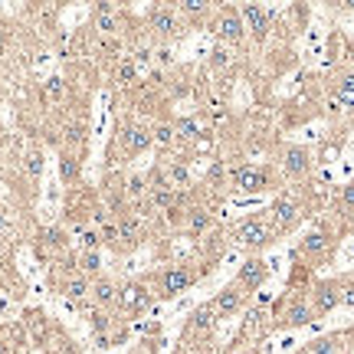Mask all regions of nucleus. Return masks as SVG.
Instances as JSON below:
<instances>
[{
	"mask_svg": "<svg viewBox=\"0 0 354 354\" xmlns=\"http://www.w3.org/2000/svg\"><path fill=\"white\" fill-rule=\"evenodd\" d=\"M151 148H154L151 121H145V118H138V115L118 118L112 141H108V151H105L108 171H125V164H132L134 158H141Z\"/></svg>",
	"mask_w": 354,
	"mask_h": 354,
	"instance_id": "1",
	"label": "nucleus"
},
{
	"mask_svg": "<svg viewBox=\"0 0 354 354\" xmlns=\"http://www.w3.org/2000/svg\"><path fill=\"white\" fill-rule=\"evenodd\" d=\"M204 276H206V269L200 263H193V259H171L161 269H154L148 279H151V289L158 295V302H171L177 295L191 292Z\"/></svg>",
	"mask_w": 354,
	"mask_h": 354,
	"instance_id": "2",
	"label": "nucleus"
},
{
	"mask_svg": "<svg viewBox=\"0 0 354 354\" xmlns=\"http://www.w3.org/2000/svg\"><path fill=\"white\" fill-rule=\"evenodd\" d=\"M217 311L210 302L197 305V309L184 318V328H180V341H177L174 354H213V335H217Z\"/></svg>",
	"mask_w": 354,
	"mask_h": 354,
	"instance_id": "3",
	"label": "nucleus"
},
{
	"mask_svg": "<svg viewBox=\"0 0 354 354\" xmlns=\"http://www.w3.org/2000/svg\"><path fill=\"white\" fill-rule=\"evenodd\" d=\"M272 239H276V230H272V220H269V210L246 213L243 220H236L226 230V243H233V246H239V250H246V252L266 250Z\"/></svg>",
	"mask_w": 354,
	"mask_h": 354,
	"instance_id": "4",
	"label": "nucleus"
},
{
	"mask_svg": "<svg viewBox=\"0 0 354 354\" xmlns=\"http://www.w3.org/2000/svg\"><path fill=\"white\" fill-rule=\"evenodd\" d=\"M184 33H187V23H184V16L177 14V7H171V3H154V7L145 10V36L154 46H171V43H177Z\"/></svg>",
	"mask_w": 354,
	"mask_h": 354,
	"instance_id": "5",
	"label": "nucleus"
},
{
	"mask_svg": "<svg viewBox=\"0 0 354 354\" xmlns=\"http://www.w3.org/2000/svg\"><path fill=\"white\" fill-rule=\"evenodd\" d=\"M158 302V295L151 289V279L148 276H134V279H125L118 285V309L115 315L121 322H132L138 315H145L151 305Z\"/></svg>",
	"mask_w": 354,
	"mask_h": 354,
	"instance_id": "6",
	"label": "nucleus"
},
{
	"mask_svg": "<svg viewBox=\"0 0 354 354\" xmlns=\"http://www.w3.org/2000/svg\"><path fill=\"white\" fill-rule=\"evenodd\" d=\"M305 217H309V200H305L302 191H282L279 197L269 204V220H272L276 236L292 233Z\"/></svg>",
	"mask_w": 354,
	"mask_h": 354,
	"instance_id": "7",
	"label": "nucleus"
},
{
	"mask_svg": "<svg viewBox=\"0 0 354 354\" xmlns=\"http://www.w3.org/2000/svg\"><path fill=\"white\" fill-rule=\"evenodd\" d=\"M226 187L236 193H266L276 187V171L269 164H236L226 171Z\"/></svg>",
	"mask_w": 354,
	"mask_h": 354,
	"instance_id": "8",
	"label": "nucleus"
},
{
	"mask_svg": "<svg viewBox=\"0 0 354 354\" xmlns=\"http://www.w3.org/2000/svg\"><path fill=\"white\" fill-rule=\"evenodd\" d=\"M335 233L324 226V223H318L315 230H309V233L298 239V246H295L292 252V259L295 263H302V266H309V269H315L318 263H324L331 252H335Z\"/></svg>",
	"mask_w": 354,
	"mask_h": 354,
	"instance_id": "9",
	"label": "nucleus"
},
{
	"mask_svg": "<svg viewBox=\"0 0 354 354\" xmlns=\"http://www.w3.org/2000/svg\"><path fill=\"white\" fill-rule=\"evenodd\" d=\"M206 27L217 36V43H223V46H239L246 40V23H243L239 7H217Z\"/></svg>",
	"mask_w": 354,
	"mask_h": 354,
	"instance_id": "10",
	"label": "nucleus"
},
{
	"mask_svg": "<svg viewBox=\"0 0 354 354\" xmlns=\"http://www.w3.org/2000/svg\"><path fill=\"white\" fill-rule=\"evenodd\" d=\"M36 250L46 263H62L66 256H73V233L62 226V223H53V226H43L36 233Z\"/></svg>",
	"mask_w": 354,
	"mask_h": 354,
	"instance_id": "11",
	"label": "nucleus"
},
{
	"mask_svg": "<svg viewBox=\"0 0 354 354\" xmlns=\"http://www.w3.org/2000/svg\"><path fill=\"white\" fill-rule=\"evenodd\" d=\"M213 226H217L213 206L204 204V200H191L187 213H184V226H180V236H187L191 243H200L204 236L213 233Z\"/></svg>",
	"mask_w": 354,
	"mask_h": 354,
	"instance_id": "12",
	"label": "nucleus"
},
{
	"mask_svg": "<svg viewBox=\"0 0 354 354\" xmlns=\"http://www.w3.org/2000/svg\"><path fill=\"white\" fill-rule=\"evenodd\" d=\"M309 302L315 318H324L335 309H341V276H331V279H315L309 289Z\"/></svg>",
	"mask_w": 354,
	"mask_h": 354,
	"instance_id": "13",
	"label": "nucleus"
},
{
	"mask_svg": "<svg viewBox=\"0 0 354 354\" xmlns=\"http://www.w3.org/2000/svg\"><path fill=\"white\" fill-rule=\"evenodd\" d=\"M298 354H354V324L338 328V331H328L322 338L302 344Z\"/></svg>",
	"mask_w": 354,
	"mask_h": 354,
	"instance_id": "14",
	"label": "nucleus"
},
{
	"mask_svg": "<svg viewBox=\"0 0 354 354\" xmlns=\"http://www.w3.org/2000/svg\"><path fill=\"white\" fill-rule=\"evenodd\" d=\"M311 167H315V154H311L305 145H285L279 151V171L289 177V180L309 177Z\"/></svg>",
	"mask_w": 354,
	"mask_h": 354,
	"instance_id": "15",
	"label": "nucleus"
},
{
	"mask_svg": "<svg viewBox=\"0 0 354 354\" xmlns=\"http://www.w3.org/2000/svg\"><path fill=\"white\" fill-rule=\"evenodd\" d=\"M252 295L250 292H243L236 282H230V285H223L220 292L210 298V305H213V311H217V318H236V315H243V311L250 309L252 302H250Z\"/></svg>",
	"mask_w": 354,
	"mask_h": 354,
	"instance_id": "16",
	"label": "nucleus"
},
{
	"mask_svg": "<svg viewBox=\"0 0 354 354\" xmlns=\"http://www.w3.org/2000/svg\"><path fill=\"white\" fill-rule=\"evenodd\" d=\"M23 328H27L30 341H33L36 348H49V344H53V338L62 331V328H59V324L53 322L43 309H27V311H23Z\"/></svg>",
	"mask_w": 354,
	"mask_h": 354,
	"instance_id": "17",
	"label": "nucleus"
},
{
	"mask_svg": "<svg viewBox=\"0 0 354 354\" xmlns=\"http://www.w3.org/2000/svg\"><path fill=\"white\" fill-rule=\"evenodd\" d=\"M269 276H272V269H269V263H266L263 256H246V259H243V266L236 269V279L233 282L243 289V292L252 295V292H259V289H263Z\"/></svg>",
	"mask_w": 354,
	"mask_h": 354,
	"instance_id": "18",
	"label": "nucleus"
},
{
	"mask_svg": "<svg viewBox=\"0 0 354 354\" xmlns=\"http://www.w3.org/2000/svg\"><path fill=\"white\" fill-rule=\"evenodd\" d=\"M92 36H121V10L115 3H95L92 7Z\"/></svg>",
	"mask_w": 354,
	"mask_h": 354,
	"instance_id": "19",
	"label": "nucleus"
},
{
	"mask_svg": "<svg viewBox=\"0 0 354 354\" xmlns=\"http://www.w3.org/2000/svg\"><path fill=\"white\" fill-rule=\"evenodd\" d=\"M118 285L121 282L112 279L108 272H102L99 279H92V295H88V305L99 311H115L118 309Z\"/></svg>",
	"mask_w": 354,
	"mask_h": 354,
	"instance_id": "20",
	"label": "nucleus"
},
{
	"mask_svg": "<svg viewBox=\"0 0 354 354\" xmlns=\"http://www.w3.org/2000/svg\"><path fill=\"white\" fill-rule=\"evenodd\" d=\"M239 14H243V23H246V36L263 43L269 36V30H272V10H266L263 3H246V7H239Z\"/></svg>",
	"mask_w": 354,
	"mask_h": 354,
	"instance_id": "21",
	"label": "nucleus"
},
{
	"mask_svg": "<svg viewBox=\"0 0 354 354\" xmlns=\"http://www.w3.org/2000/svg\"><path fill=\"white\" fill-rule=\"evenodd\" d=\"M82 158H86V154H79V151L59 148V177H62V184H66L69 191L82 184Z\"/></svg>",
	"mask_w": 354,
	"mask_h": 354,
	"instance_id": "22",
	"label": "nucleus"
},
{
	"mask_svg": "<svg viewBox=\"0 0 354 354\" xmlns=\"http://www.w3.org/2000/svg\"><path fill=\"white\" fill-rule=\"evenodd\" d=\"M331 102L338 105V112H341V108L354 112V69H351V66L335 73V86H331Z\"/></svg>",
	"mask_w": 354,
	"mask_h": 354,
	"instance_id": "23",
	"label": "nucleus"
},
{
	"mask_svg": "<svg viewBox=\"0 0 354 354\" xmlns=\"http://www.w3.org/2000/svg\"><path fill=\"white\" fill-rule=\"evenodd\" d=\"M112 82H115L118 88H125V92L141 86V69H138V62H134L128 53H125V56L112 66Z\"/></svg>",
	"mask_w": 354,
	"mask_h": 354,
	"instance_id": "24",
	"label": "nucleus"
},
{
	"mask_svg": "<svg viewBox=\"0 0 354 354\" xmlns=\"http://www.w3.org/2000/svg\"><path fill=\"white\" fill-rule=\"evenodd\" d=\"M151 138H154V148H158V151H171V148H177L174 118H161V115L151 118Z\"/></svg>",
	"mask_w": 354,
	"mask_h": 354,
	"instance_id": "25",
	"label": "nucleus"
},
{
	"mask_svg": "<svg viewBox=\"0 0 354 354\" xmlns=\"http://www.w3.org/2000/svg\"><path fill=\"white\" fill-rule=\"evenodd\" d=\"M177 14L184 16L187 27H200V23H210L213 7H210L206 0H180V3H177Z\"/></svg>",
	"mask_w": 354,
	"mask_h": 354,
	"instance_id": "26",
	"label": "nucleus"
},
{
	"mask_svg": "<svg viewBox=\"0 0 354 354\" xmlns=\"http://www.w3.org/2000/svg\"><path fill=\"white\" fill-rule=\"evenodd\" d=\"M148 191H151V184H148V171H128V174H125V197H128V204L132 206L145 204Z\"/></svg>",
	"mask_w": 354,
	"mask_h": 354,
	"instance_id": "27",
	"label": "nucleus"
},
{
	"mask_svg": "<svg viewBox=\"0 0 354 354\" xmlns=\"http://www.w3.org/2000/svg\"><path fill=\"white\" fill-rule=\"evenodd\" d=\"M40 95H43L46 105H62L69 99V82L62 75H49V79H43V86H40Z\"/></svg>",
	"mask_w": 354,
	"mask_h": 354,
	"instance_id": "28",
	"label": "nucleus"
},
{
	"mask_svg": "<svg viewBox=\"0 0 354 354\" xmlns=\"http://www.w3.org/2000/svg\"><path fill=\"white\" fill-rule=\"evenodd\" d=\"M43 161H46L43 148H30L27 154L20 158V171L27 174V180L33 184V187H36V184H40V177H43Z\"/></svg>",
	"mask_w": 354,
	"mask_h": 354,
	"instance_id": "29",
	"label": "nucleus"
},
{
	"mask_svg": "<svg viewBox=\"0 0 354 354\" xmlns=\"http://www.w3.org/2000/svg\"><path fill=\"white\" fill-rule=\"evenodd\" d=\"M75 269L88 279H99L102 276V250H79L75 252Z\"/></svg>",
	"mask_w": 354,
	"mask_h": 354,
	"instance_id": "30",
	"label": "nucleus"
},
{
	"mask_svg": "<svg viewBox=\"0 0 354 354\" xmlns=\"http://www.w3.org/2000/svg\"><path fill=\"white\" fill-rule=\"evenodd\" d=\"M233 46H223V43H217L213 46V53H210V66H213V69H223V73H226V69H233Z\"/></svg>",
	"mask_w": 354,
	"mask_h": 354,
	"instance_id": "31",
	"label": "nucleus"
},
{
	"mask_svg": "<svg viewBox=\"0 0 354 354\" xmlns=\"http://www.w3.org/2000/svg\"><path fill=\"white\" fill-rule=\"evenodd\" d=\"M46 351H49V354H82V348H79V344H75V341L69 338L66 331H59L56 338H53V344H49Z\"/></svg>",
	"mask_w": 354,
	"mask_h": 354,
	"instance_id": "32",
	"label": "nucleus"
},
{
	"mask_svg": "<svg viewBox=\"0 0 354 354\" xmlns=\"http://www.w3.org/2000/svg\"><path fill=\"white\" fill-rule=\"evenodd\" d=\"M341 305L354 311V272L341 276Z\"/></svg>",
	"mask_w": 354,
	"mask_h": 354,
	"instance_id": "33",
	"label": "nucleus"
},
{
	"mask_svg": "<svg viewBox=\"0 0 354 354\" xmlns=\"http://www.w3.org/2000/svg\"><path fill=\"white\" fill-rule=\"evenodd\" d=\"M338 206L344 210V213H354V180L351 184H344L338 191Z\"/></svg>",
	"mask_w": 354,
	"mask_h": 354,
	"instance_id": "34",
	"label": "nucleus"
},
{
	"mask_svg": "<svg viewBox=\"0 0 354 354\" xmlns=\"http://www.w3.org/2000/svg\"><path fill=\"white\" fill-rule=\"evenodd\" d=\"M7 230H10V217H7V210H3V204H0V239L7 236Z\"/></svg>",
	"mask_w": 354,
	"mask_h": 354,
	"instance_id": "35",
	"label": "nucleus"
},
{
	"mask_svg": "<svg viewBox=\"0 0 354 354\" xmlns=\"http://www.w3.org/2000/svg\"><path fill=\"white\" fill-rule=\"evenodd\" d=\"M3 53H7V30L0 27V56H3Z\"/></svg>",
	"mask_w": 354,
	"mask_h": 354,
	"instance_id": "36",
	"label": "nucleus"
},
{
	"mask_svg": "<svg viewBox=\"0 0 354 354\" xmlns=\"http://www.w3.org/2000/svg\"><path fill=\"white\" fill-rule=\"evenodd\" d=\"M0 354H14V351H10V344H7L3 338H0Z\"/></svg>",
	"mask_w": 354,
	"mask_h": 354,
	"instance_id": "37",
	"label": "nucleus"
},
{
	"mask_svg": "<svg viewBox=\"0 0 354 354\" xmlns=\"http://www.w3.org/2000/svg\"><path fill=\"white\" fill-rule=\"evenodd\" d=\"M0 99H3V75H0Z\"/></svg>",
	"mask_w": 354,
	"mask_h": 354,
	"instance_id": "38",
	"label": "nucleus"
},
{
	"mask_svg": "<svg viewBox=\"0 0 354 354\" xmlns=\"http://www.w3.org/2000/svg\"><path fill=\"white\" fill-rule=\"evenodd\" d=\"M295 354H298V351H295Z\"/></svg>",
	"mask_w": 354,
	"mask_h": 354,
	"instance_id": "39",
	"label": "nucleus"
}]
</instances>
